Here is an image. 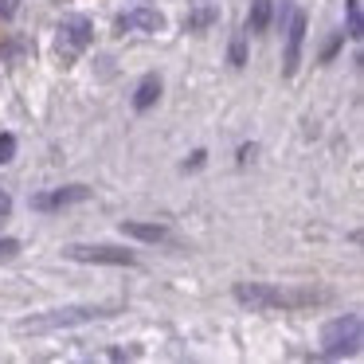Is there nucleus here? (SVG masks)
I'll return each instance as SVG.
<instances>
[{
    "mask_svg": "<svg viewBox=\"0 0 364 364\" xmlns=\"http://www.w3.org/2000/svg\"><path fill=\"white\" fill-rule=\"evenodd\" d=\"M348 32L360 40V32H364V20H360V0H348Z\"/></svg>",
    "mask_w": 364,
    "mask_h": 364,
    "instance_id": "nucleus-12",
    "label": "nucleus"
},
{
    "mask_svg": "<svg viewBox=\"0 0 364 364\" xmlns=\"http://www.w3.org/2000/svg\"><path fill=\"white\" fill-rule=\"evenodd\" d=\"M122 235L129 239H141V243H161V239L168 235L161 223H137V220H122Z\"/></svg>",
    "mask_w": 364,
    "mask_h": 364,
    "instance_id": "nucleus-9",
    "label": "nucleus"
},
{
    "mask_svg": "<svg viewBox=\"0 0 364 364\" xmlns=\"http://www.w3.org/2000/svg\"><path fill=\"white\" fill-rule=\"evenodd\" d=\"M165 28V16L157 9H134L122 16V32H141V36H153Z\"/></svg>",
    "mask_w": 364,
    "mask_h": 364,
    "instance_id": "nucleus-8",
    "label": "nucleus"
},
{
    "mask_svg": "<svg viewBox=\"0 0 364 364\" xmlns=\"http://www.w3.org/2000/svg\"><path fill=\"white\" fill-rule=\"evenodd\" d=\"M301 43H306V12H294V16H290V32H286V75L298 71Z\"/></svg>",
    "mask_w": 364,
    "mask_h": 364,
    "instance_id": "nucleus-7",
    "label": "nucleus"
},
{
    "mask_svg": "<svg viewBox=\"0 0 364 364\" xmlns=\"http://www.w3.org/2000/svg\"><path fill=\"white\" fill-rule=\"evenodd\" d=\"M157 98H161V79H157V75H149V79L137 82V95H134V106H137V110H149Z\"/></svg>",
    "mask_w": 364,
    "mask_h": 364,
    "instance_id": "nucleus-11",
    "label": "nucleus"
},
{
    "mask_svg": "<svg viewBox=\"0 0 364 364\" xmlns=\"http://www.w3.org/2000/svg\"><path fill=\"white\" fill-rule=\"evenodd\" d=\"M231 63H235V67L243 63V43H239V40H235V48H231Z\"/></svg>",
    "mask_w": 364,
    "mask_h": 364,
    "instance_id": "nucleus-16",
    "label": "nucleus"
},
{
    "mask_svg": "<svg viewBox=\"0 0 364 364\" xmlns=\"http://www.w3.org/2000/svg\"><path fill=\"white\" fill-rule=\"evenodd\" d=\"M270 16H274V4L270 0H251V16H247V28L251 36H262L270 28Z\"/></svg>",
    "mask_w": 364,
    "mask_h": 364,
    "instance_id": "nucleus-10",
    "label": "nucleus"
},
{
    "mask_svg": "<svg viewBox=\"0 0 364 364\" xmlns=\"http://www.w3.org/2000/svg\"><path fill=\"white\" fill-rule=\"evenodd\" d=\"M360 345V317L356 314H345V317H333L321 333V353L325 356H345V353H356Z\"/></svg>",
    "mask_w": 364,
    "mask_h": 364,
    "instance_id": "nucleus-2",
    "label": "nucleus"
},
{
    "mask_svg": "<svg viewBox=\"0 0 364 364\" xmlns=\"http://www.w3.org/2000/svg\"><path fill=\"white\" fill-rule=\"evenodd\" d=\"M98 317H106V309H98V306H67V309H51V314L28 317V321H20V329L24 333H51V329H67V325L98 321Z\"/></svg>",
    "mask_w": 364,
    "mask_h": 364,
    "instance_id": "nucleus-1",
    "label": "nucleus"
},
{
    "mask_svg": "<svg viewBox=\"0 0 364 364\" xmlns=\"http://www.w3.org/2000/svg\"><path fill=\"white\" fill-rule=\"evenodd\" d=\"M82 200H90V188H87V184H67V188H55V192H43V196H36L32 208H40V212H51V208L82 204Z\"/></svg>",
    "mask_w": 364,
    "mask_h": 364,
    "instance_id": "nucleus-6",
    "label": "nucleus"
},
{
    "mask_svg": "<svg viewBox=\"0 0 364 364\" xmlns=\"http://www.w3.org/2000/svg\"><path fill=\"white\" fill-rule=\"evenodd\" d=\"M67 259H75V262H106V267H134V255L129 251H122V247H82V243H75V247H67Z\"/></svg>",
    "mask_w": 364,
    "mask_h": 364,
    "instance_id": "nucleus-4",
    "label": "nucleus"
},
{
    "mask_svg": "<svg viewBox=\"0 0 364 364\" xmlns=\"http://www.w3.org/2000/svg\"><path fill=\"white\" fill-rule=\"evenodd\" d=\"M16 251H20V243H16V239H4V243H0V259H12Z\"/></svg>",
    "mask_w": 364,
    "mask_h": 364,
    "instance_id": "nucleus-14",
    "label": "nucleus"
},
{
    "mask_svg": "<svg viewBox=\"0 0 364 364\" xmlns=\"http://www.w3.org/2000/svg\"><path fill=\"white\" fill-rule=\"evenodd\" d=\"M9 212H12V196L9 192H0V220H9Z\"/></svg>",
    "mask_w": 364,
    "mask_h": 364,
    "instance_id": "nucleus-15",
    "label": "nucleus"
},
{
    "mask_svg": "<svg viewBox=\"0 0 364 364\" xmlns=\"http://www.w3.org/2000/svg\"><path fill=\"white\" fill-rule=\"evenodd\" d=\"M231 294H235V301H243V306H251V309H278V306L290 301L278 286H270V282H239Z\"/></svg>",
    "mask_w": 364,
    "mask_h": 364,
    "instance_id": "nucleus-3",
    "label": "nucleus"
},
{
    "mask_svg": "<svg viewBox=\"0 0 364 364\" xmlns=\"http://www.w3.org/2000/svg\"><path fill=\"white\" fill-rule=\"evenodd\" d=\"M16 157V137L12 134H0V165H9Z\"/></svg>",
    "mask_w": 364,
    "mask_h": 364,
    "instance_id": "nucleus-13",
    "label": "nucleus"
},
{
    "mask_svg": "<svg viewBox=\"0 0 364 364\" xmlns=\"http://www.w3.org/2000/svg\"><path fill=\"white\" fill-rule=\"evenodd\" d=\"M87 43H90V20L87 16H67L63 24H59V51H63L67 59H75Z\"/></svg>",
    "mask_w": 364,
    "mask_h": 364,
    "instance_id": "nucleus-5",
    "label": "nucleus"
}]
</instances>
